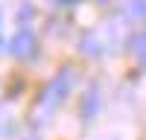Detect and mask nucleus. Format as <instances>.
Listing matches in <instances>:
<instances>
[{
  "mask_svg": "<svg viewBox=\"0 0 146 140\" xmlns=\"http://www.w3.org/2000/svg\"><path fill=\"white\" fill-rule=\"evenodd\" d=\"M9 50L15 58H21V61H29V58L38 53V38H35L32 29H21L15 32V38L9 41Z\"/></svg>",
  "mask_w": 146,
  "mask_h": 140,
  "instance_id": "f257e3e1",
  "label": "nucleus"
},
{
  "mask_svg": "<svg viewBox=\"0 0 146 140\" xmlns=\"http://www.w3.org/2000/svg\"><path fill=\"white\" fill-rule=\"evenodd\" d=\"M70 82H73V76H70V70H64V73H58L53 82H50V88L44 90V108H53V105L58 102L67 93V88H70Z\"/></svg>",
  "mask_w": 146,
  "mask_h": 140,
  "instance_id": "f03ea898",
  "label": "nucleus"
},
{
  "mask_svg": "<svg viewBox=\"0 0 146 140\" xmlns=\"http://www.w3.org/2000/svg\"><path fill=\"white\" fill-rule=\"evenodd\" d=\"M126 15L135 20H146V0H126Z\"/></svg>",
  "mask_w": 146,
  "mask_h": 140,
  "instance_id": "7ed1b4c3",
  "label": "nucleus"
},
{
  "mask_svg": "<svg viewBox=\"0 0 146 140\" xmlns=\"http://www.w3.org/2000/svg\"><path fill=\"white\" fill-rule=\"evenodd\" d=\"M131 53H135L137 64H140V67H146V32H140L137 38L131 41Z\"/></svg>",
  "mask_w": 146,
  "mask_h": 140,
  "instance_id": "20e7f679",
  "label": "nucleus"
}]
</instances>
